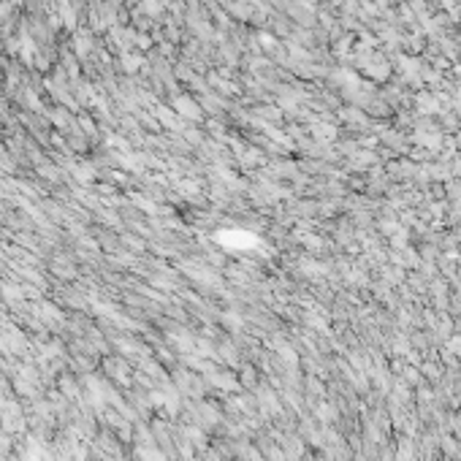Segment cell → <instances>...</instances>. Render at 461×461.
Instances as JSON below:
<instances>
[{
    "label": "cell",
    "mask_w": 461,
    "mask_h": 461,
    "mask_svg": "<svg viewBox=\"0 0 461 461\" xmlns=\"http://www.w3.org/2000/svg\"><path fill=\"white\" fill-rule=\"evenodd\" d=\"M177 111L184 114V117H190V119H198L201 117V108L195 106L190 98H177Z\"/></svg>",
    "instance_id": "obj_1"
},
{
    "label": "cell",
    "mask_w": 461,
    "mask_h": 461,
    "mask_svg": "<svg viewBox=\"0 0 461 461\" xmlns=\"http://www.w3.org/2000/svg\"><path fill=\"white\" fill-rule=\"evenodd\" d=\"M76 49H79V54H84L87 49H90V38H87L84 33H79V35H76Z\"/></svg>",
    "instance_id": "obj_5"
},
{
    "label": "cell",
    "mask_w": 461,
    "mask_h": 461,
    "mask_svg": "<svg viewBox=\"0 0 461 461\" xmlns=\"http://www.w3.org/2000/svg\"><path fill=\"white\" fill-rule=\"evenodd\" d=\"M52 119H54V125H60V128H65V125H68V122H65V119H68V114H65V111H54Z\"/></svg>",
    "instance_id": "obj_6"
},
{
    "label": "cell",
    "mask_w": 461,
    "mask_h": 461,
    "mask_svg": "<svg viewBox=\"0 0 461 461\" xmlns=\"http://www.w3.org/2000/svg\"><path fill=\"white\" fill-rule=\"evenodd\" d=\"M33 52H35V43L30 41V35H22V57L30 60V57H33Z\"/></svg>",
    "instance_id": "obj_3"
},
{
    "label": "cell",
    "mask_w": 461,
    "mask_h": 461,
    "mask_svg": "<svg viewBox=\"0 0 461 461\" xmlns=\"http://www.w3.org/2000/svg\"><path fill=\"white\" fill-rule=\"evenodd\" d=\"M139 65H141V57H139V54H130V52H125V54H122V68L128 71V73H133V71L139 68Z\"/></svg>",
    "instance_id": "obj_2"
},
{
    "label": "cell",
    "mask_w": 461,
    "mask_h": 461,
    "mask_svg": "<svg viewBox=\"0 0 461 461\" xmlns=\"http://www.w3.org/2000/svg\"><path fill=\"white\" fill-rule=\"evenodd\" d=\"M3 293H5V298H8V301L22 298V290H19V287H14V285H3Z\"/></svg>",
    "instance_id": "obj_4"
}]
</instances>
